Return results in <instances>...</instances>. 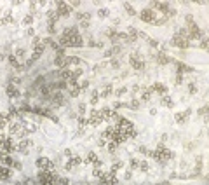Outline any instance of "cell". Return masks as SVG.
<instances>
[{
    "mask_svg": "<svg viewBox=\"0 0 209 185\" xmlns=\"http://www.w3.org/2000/svg\"><path fill=\"white\" fill-rule=\"evenodd\" d=\"M171 44H173L174 47L187 49V47L190 45V40H188L187 37H181V35H174V37H173V40H171Z\"/></svg>",
    "mask_w": 209,
    "mask_h": 185,
    "instance_id": "1",
    "label": "cell"
},
{
    "mask_svg": "<svg viewBox=\"0 0 209 185\" xmlns=\"http://www.w3.org/2000/svg\"><path fill=\"white\" fill-rule=\"evenodd\" d=\"M129 61H131V66H133L134 70H143V66H145V61H143V58H141V56H140L138 52L131 54Z\"/></svg>",
    "mask_w": 209,
    "mask_h": 185,
    "instance_id": "2",
    "label": "cell"
},
{
    "mask_svg": "<svg viewBox=\"0 0 209 185\" xmlns=\"http://www.w3.org/2000/svg\"><path fill=\"white\" fill-rule=\"evenodd\" d=\"M56 12L59 16H68L72 12V5L66 2H56Z\"/></svg>",
    "mask_w": 209,
    "mask_h": 185,
    "instance_id": "3",
    "label": "cell"
},
{
    "mask_svg": "<svg viewBox=\"0 0 209 185\" xmlns=\"http://www.w3.org/2000/svg\"><path fill=\"white\" fill-rule=\"evenodd\" d=\"M140 19H143L145 23H155V10L152 9H143L140 12Z\"/></svg>",
    "mask_w": 209,
    "mask_h": 185,
    "instance_id": "4",
    "label": "cell"
},
{
    "mask_svg": "<svg viewBox=\"0 0 209 185\" xmlns=\"http://www.w3.org/2000/svg\"><path fill=\"white\" fill-rule=\"evenodd\" d=\"M150 5H152V7H150L152 10H153V9L162 10V12H167V10H169V3H167V2H152Z\"/></svg>",
    "mask_w": 209,
    "mask_h": 185,
    "instance_id": "5",
    "label": "cell"
},
{
    "mask_svg": "<svg viewBox=\"0 0 209 185\" xmlns=\"http://www.w3.org/2000/svg\"><path fill=\"white\" fill-rule=\"evenodd\" d=\"M68 91H70V96L72 98H77L80 94V87L77 82H68Z\"/></svg>",
    "mask_w": 209,
    "mask_h": 185,
    "instance_id": "6",
    "label": "cell"
},
{
    "mask_svg": "<svg viewBox=\"0 0 209 185\" xmlns=\"http://www.w3.org/2000/svg\"><path fill=\"white\" fill-rule=\"evenodd\" d=\"M150 91H152V93H159V94H166V93H167V87H166L164 84H160V82H155V84L150 87Z\"/></svg>",
    "mask_w": 209,
    "mask_h": 185,
    "instance_id": "7",
    "label": "cell"
},
{
    "mask_svg": "<svg viewBox=\"0 0 209 185\" xmlns=\"http://www.w3.org/2000/svg\"><path fill=\"white\" fill-rule=\"evenodd\" d=\"M103 119H105V117H103L101 110H99V112H96V110H94V112H91V119H89V122H91V124H99Z\"/></svg>",
    "mask_w": 209,
    "mask_h": 185,
    "instance_id": "8",
    "label": "cell"
},
{
    "mask_svg": "<svg viewBox=\"0 0 209 185\" xmlns=\"http://www.w3.org/2000/svg\"><path fill=\"white\" fill-rule=\"evenodd\" d=\"M54 65H56L58 68H65V66H66V56H65V54H56Z\"/></svg>",
    "mask_w": 209,
    "mask_h": 185,
    "instance_id": "9",
    "label": "cell"
},
{
    "mask_svg": "<svg viewBox=\"0 0 209 185\" xmlns=\"http://www.w3.org/2000/svg\"><path fill=\"white\" fill-rule=\"evenodd\" d=\"M84 45V38L80 35H75L73 38H70V47H82Z\"/></svg>",
    "mask_w": 209,
    "mask_h": 185,
    "instance_id": "10",
    "label": "cell"
},
{
    "mask_svg": "<svg viewBox=\"0 0 209 185\" xmlns=\"http://www.w3.org/2000/svg\"><path fill=\"white\" fill-rule=\"evenodd\" d=\"M30 145H33V142L31 140H23L21 143H19V147H16L19 152H23V154H26L28 152V149H30Z\"/></svg>",
    "mask_w": 209,
    "mask_h": 185,
    "instance_id": "11",
    "label": "cell"
},
{
    "mask_svg": "<svg viewBox=\"0 0 209 185\" xmlns=\"http://www.w3.org/2000/svg\"><path fill=\"white\" fill-rule=\"evenodd\" d=\"M7 96H9V98H17V96H19V89H17L16 86L9 84V86H7Z\"/></svg>",
    "mask_w": 209,
    "mask_h": 185,
    "instance_id": "12",
    "label": "cell"
},
{
    "mask_svg": "<svg viewBox=\"0 0 209 185\" xmlns=\"http://www.w3.org/2000/svg\"><path fill=\"white\" fill-rule=\"evenodd\" d=\"M190 114H192V110H187V112H183V114H181V112H180V114H176V115H174V117H176V122H178V124L187 122V117H188Z\"/></svg>",
    "mask_w": 209,
    "mask_h": 185,
    "instance_id": "13",
    "label": "cell"
},
{
    "mask_svg": "<svg viewBox=\"0 0 209 185\" xmlns=\"http://www.w3.org/2000/svg\"><path fill=\"white\" fill-rule=\"evenodd\" d=\"M80 163H82V159H80V157H77V156H75V157H72V159H70V161H68V163H66V166H65V168H66V170H68V171H70V170H72V168H75V166H77V164H80Z\"/></svg>",
    "mask_w": 209,
    "mask_h": 185,
    "instance_id": "14",
    "label": "cell"
},
{
    "mask_svg": "<svg viewBox=\"0 0 209 185\" xmlns=\"http://www.w3.org/2000/svg\"><path fill=\"white\" fill-rule=\"evenodd\" d=\"M157 61H159L160 65H167V63L171 61V58H169L167 54H164V52H162V54H159V56H157Z\"/></svg>",
    "mask_w": 209,
    "mask_h": 185,
    "instance_id": "15",
    "label": "cell"
},
{
    "mask_svg": "<svg viewBox=\"0 0 209 185\" xmlns=\"http://www.w3.org/2000/svg\"><path fill=\"white\" fill-rule=\"evenodd\" d=\"M176 68H178L180 75H183V72H192V68H190V66H187L185 63H178V65H176Z\"/></svg>",
    "mask_w": 209,
    "mask_h": 185,
    "instance_id": "16",
    "label": "cell"
},
{
    "mask_svg": "<svg viewBox=\"0 0 209 185\" xmlns=\"http://www.w3.org/2000/svg\"><path fill=\"white\" fill-rule=\"evenodd\" d=\"M106 37H108V38H112V40H117V38H119V31H115V30L108 28V30H106Z\"/></svg>",
    "mask_w": 209,
    "mask_h": 185,
    "instance_id": "17",
    "label": "cell"
},
{
    "mask_svg": "<svg viewBox=\"0 0 209 185\" xmlns=\"http://www.w3.org/2000/svg\"><path fill=\"white\" fill-rule=\"evenodd\" d=\"M66 65H80V58H77V56H68V58H66Z\"/></svg>",
    "mask_w": 209,
    "mask_h": 185,
    "instance_id": "18",
    "label": "cell"
},
{
    "mask_svg": "<svg viewBox=\"0 0 209 185\" xmlns=\"http://www.w3.org/2000/svg\"><path fill=\"white\" fill-rule=\"evenodd\" d=\"M160 103H162L164 107H169V108H171V107L174 105V103H173V100H171L169 96H162V100H160Z\"/></svg>",
    "mask_w": 209,
    "mask_h": 185,
    "instance_id": "19",
    "label": "cell"
},
{
    "mask_svg": "<svg viewBox=\"0 0 209 185\" xmlns=\"http://www.w3.org/2000/svg\"><path fill=\"white\" fill-rule=\"evenodd\" d=\"M117 52H120V47H119V45H113L112 49H108V51L105 52V56H113V54H117Z\"/></svg>",
    "mask_w": 209,
    "mask_h": 185,
    "instance_id": "20",
    "label": "cell"
},
{
    "mask_svg": "<svg viewBox=\"0 0 209 185\" xmlns=\"http://www.w3.org/2000/svg\"><path fill=\"white\" fill-rule=\"evenodd\" d=\"M70 75H72V72H70V70H66V68H63V70H61V73H59V77H61L63 80H70Z\"/></svg>",
    "mask_w": 209,
    "mask_h": 185,
    "instance_id": "21",
    "label": "cell"
},
{
    "mask_svg": "<svg viewBox=\"0 0 209 185\" xmlns=\"http://www.w3.org/2000/svg\"><path fill=\"white\" fill-rule=\"evenodd\" d=\"M85 163L96 164V163H98V159H96V154H94V152H89V156H87V161H85Z\"/></svg>",
    "mask_w": 209,
    "mask_h": 185,
    "instance_id": "22",
    "label": "cell"
},
{
    "mask_svg": "<svg viewBox=\"0 0 209 185\" xmlns=\"http://www.w3.org/2000/svg\"><path fill=\"white\" fill-rule=\"evenodd\" d=\"M9 65L17 68V66H19V63H17V58H16V56H9Z\"/></svg>",
    "mask_w": 209,
    "mask_h": 185,
    "instance_id": "23",
    "label": "cell"
},
{
    "mask_svg": "<svg viewBox=\"0 0 209 185\" xmlns=\"http://www.w3.org/2000/svg\"><path fill=\"white\" fill-rule=\"evenodd\" d=\"M124 7H126V10H127L131 16H134V14H136V10L133 9V5H131V3H127V2H126V3H124Z\"/></svg>",
    "mask_w": 209,
    "mask_h": 185,
    "instance_id": "24",
    "label": "cell"
},
{
    "mask_svg": "<svg viewBox=\"0 0 209 185\" xmlns=\"http://www.w3.org/2000/svg\"><path fill=\"white\" fill-rule=\"evenodd\" d=\"M117 145H119L117 142L110 140V143H108V150H110V152H115V150H117Z\"/></svg>",
    "mask_w": 209,
    "mask_h": 185,
    "instance_id": "25",
    "label": "cell"
},
{
    "mask_svg": "<svg viewBox=\"0 0 209 185\" xmlns=\"http://www.w3.org/2000/svg\"><path fill=\"white\" fill-rule=\"evenodd\" d=\"M31 23H33V16H31V14L24 16V19H23V24H31Z\"/></svg>",
    "mask_w": 209,
    "mask_h": 185,
    "instance_id": "26",
    "label": "cell"
},
{
    "mask_svg": "<svg viewBox=\"0 0 209 185\" xmlns=\"http://www.w3.org/2000/svg\"><path fill=\"white\" fill-rule=\"evenodd\" d=\"M138 168H140L141 171H148V163H147V161H141V163L138 164Z\"/></svg>",
    "mask_w": 209,
    "mask_h": 185,
    "instance_id": "27",
    "label": "cell"
},
{
    "mask_svg": "<svg viewBox=\"0 0 209 185\" xmlns=\"http://www.w3.org/2000/svg\"><path fill=\"white\" fill-rule=\"evenodd\" d=\"M110 93H112V86H106V87H105V91L101 93V96H105V98H108V96H110Z\"/></svg>",
    "mask_w": 209,
    "mask_h": 185,
    "instance_id": "28",
    "label": "cell"
},
{
    "mask_svg": "<svg viewBox=\"0 0 209 185\" xmlns=\"http://www.w3.org/2000/svg\"><path fill=\"white\" fill-rule=\"evenodd\" d=\"M129 107H131V108H133V110H138V108H140V101H138V100H133V101H131V105H129Z\"/></svg>",
    "mask_w": 209,
    "mask_h": 185,
    "instance_id": "29",
    "label": "cell"
},
{
    "mask_svg": "<svg viewBox=\"0 0 209 185\" xmlns=\"http://www.w3.org/2000/svg\"><path fill=\"white\" fill-rule=\"evenodd\" d=\"M188 93H190V94H195V93H197V86H195V84H190V86H188Z\"/></svg>",
    "mask_w": 209,
    "mask_h": 185,
    "instance_id": "30",
    "label": "cell"
},
{
    "mask_svg": "<svg viewBox=\"0 0 209 185\" xmlns=\"http://www.w3.org/2000/svg\"><path fill=\"white\" fill-rule=\"evenodd\" d=\"M92 175H94V177H96V178H101V177H103V175H105V173H103V171H101V170H98V168H96V170H94V171H92Z\"/></svg>",
    "mask_w": 209,
    "mask_h": 185,
    "instance_id": "31",
    "label": "cell"
},
{
    "mask_svg": "<svg viewBox=\"0 0 209 185\" xmlns=\"http://www.w3.org/2000/svg\"><path fill=\"white\" fill-rule=\"evenodd\" d=\"M185 21H187V24H188V26H190V24H194V16H192V14H188V16L185 17Z\"/></svg>",
    "mask_w": 209,
    "mask_h": 185,
    "instance_id": "32",
    "label": "cell"
},
{
    "mask_svg": "<svg viewBox=\"0 0 209 185\" xmlns=\"http://www.w3.org/2000/svg\"><path fill=\"white\" fill-rule=\"evenodd\" d=\"M98 98H99V96H98V93L94 91V93H92V98H91V103H92V105H96V103H98Z\"/></svg>",
    "mask_w": 209,
    "mask_h": 185,
    "instance_id": "33",
    "label": "cell"
},
{
    "mask_svg": "<svg viewBox=\"0 0 209 185\" xmlns=\"http://www.w3.org/2000/svg\"><path fill=\"white\" fill-rule=\"evenodd\" d=\"M58 184L59 185H70V180H68V178H58Z\"/></svg>",
    "mask_w": 209,
    "mask_h": 185,
    "instance_id": "34",
    "label": "cell"
},
{
    "mask_svg": "<svg viewBox=\"0 0 209 185\" xmlns=\"http://www.w3.org/2000/svg\"><path fill=\"white\" fill-rule=\"evenodd\" d=\"M201 47H202V49H204V51H206V49H208V38H206V37H204V38H202V40H201Z\"/></svg>",
    "mask_w": 209,
    "mask_h": 185,
    "instance_id": "35",
    "label": "cell"
},
{
    "mask_svg": "<svg viewBox=\"0 0 209 185\" xmlns=\"http://www.w3.org/2000/svg\"><path fill=\"white\" fill-rule=\"evenodd\" d=\"M98 16H101V17H106V16H108V10H106V9H101V10L98 12Z\"/></svg>",
    "mask_w": 209,
    "mask_h": 185,
    "instance_id": "36",
    "label": "cell"
},
{
    "mask_svg": "<svg viewBox=\"0 0 209 185\" xmlns=\"http://www.w3.org/2000/svg\"><path fill=\"white\" fill-rule=\"evenodd\" d=\"M78 87H80V91H82V89L89 87V82H87V80H84V82H80V86H78Z\"/></svg>",
    "mask_w": 209,
    "mask_h": 185,
    "instance_id": "37",
    "label": "cell"
},
{
    "mask_svg": "<svg viewBox=\"0 0 209 185\" xmlns=\"http://www.w3.org/2000/svg\"><path fill=\"white\" fill-rule=\"evenodd\" d=\"M5 122H7V121L3 119V115H0V131L3 129V126H5Z\"/></svg>",
    "mask_w": 209,
    "mask_h": 185,
    "instance_id": "38",
    "label": "cell"
},
{
    "mask_svg": "<svg viewBox=\"0 0 209 185\" xmlns=\"http://www.w3.org/2000/svg\"><path fill=\"white\" fill-rule=\"evenodd\" d=\"M148 44H150L152 47H157V45H159V42H157V40H152V38H148Z\"/></svg>",
    "mask_w": 209,
    "mask_h": 185,
    "instance_id": "39",
    "label": "cell"
},
{
    "mask_svg": "<svg viewBox=\"0 0 209 185\" xmlns=\"http://www.w3.org/2000/svg\"><path fill=\"white\" fill-rule=\"evenodd\" d=\"M14 56H16V58H17V56H19V58H21V56H24V51H23V49H17V51H16V54H14Z\"/></svg>",
    "mask_w": 209,
    "mask_h": 185,
    "instance_id": "40",
    "label": "cell"
},
{
    "mask_svg": "<svg viewBox=\"0 0 209 185\" xmlns=\"http://www.w3.org/2000/svg\"><path fill=\"white\" fill-rule=\"evenodd\" d=\"M138 164H140L138 159H133V161H131V168H138Z\"/></svg>",
    "mask_w": 209,
    "mask_h": 185,
    "instance_id": "41",
    "label": "cell"
},
{
    "mask_svg": "<svg viewBox=\"0 0 209 185\" xmlns=\"http://www.w3.org/2000/svg\"><path fill=\"white\" fill-rule=\"evenodd\" d=\"M112 66H113V68H119V66H120V63H119L117 59H112Z\"/></svg>",
    "mask_w": 209,
    "mask_h": 185,
    "instance_id": "42",
    "label": "cell"
},
{
    "mask_svg": "<svg viewBox=\"0 0 209 185\" xmlns=\"http://www.w3.org/2000/svg\"><path fill=\"white\" fill-rule=\"evenodd\" d=\"M199 114H201V115H206V114H208V107H202V108L199 110Z\"/></svg>",
    "mask_w": 209,
    "mask_h": 185,
    "instance_id": "43",
    "label": "cell"
},
{
    "mask_svg": "<svg viewBox=\"0 0 209 185\" xmlns=\"http://www.w3.org/2000/svg\"><path fill=\"white\" fill-rule=\"evenodd\" d=\"M49 33H56V26L54 24H49Z\"/></svg>",
    "mask_w": 209,
    "mask_h": 185,
    "instance_id": "44",
    "label": "cell"
},
{
    "mask_svg": "<svg viewBox=\"0 0 209 185\" xmlns=\"http://www.w3.org/2000/svg\"><path fill=\"white\" fill-rule=\"evenodd\" d=\"M181 82H183V75H178L176 77V84H181Z\"/></svg>",
    "mask_w": 209,
    "mask_h": 185,
    "instance_id": "45",
    "label": "cell"
},
{
    "mask_svg": "<svg viewBox=\"0 0 209 185\" xmlns=\"http://www.w3.org/2000/svg\"><path fill=\"white\" fill-rule=\"evenodd\" d=\"M78 112L84 114V112H85V105H78Z\"/></svg>",
    "mask_w": 209,
    "mask_h": 185,
    "instance_id": "46",
    "label": "cell"
},
{
    "mask_svg": "<svg viewBox=\"0 0 209 185\" xmlns=\"http://www.w3.org/2000/svg\"><path fill=\"white\" fill-rule=\"evenodd\" d=\"M78 122H80V124H82V126H84V124H87V122H89V121H87V119H84V117H80V119H78Z\"/></svg>",
    "mask_w": 209,
    "mask_h": 185,
    "instance_id": "47",
    "label": "cell"
},
{
    "mask_svg": "<svg viewBox=\"0 0 209 185\" xmlns=\"http://www.w3.org/2000/svg\"><path fill=\"white\" fill-rule=\"evenodd\" d=\"M12 166H14L16 170H21V163H17V161H16V163H12Z\"/></svg>",
    "mask_w": 209,
    "mask_h": 185,
    "instance_id": "48",
    "label": "cell"
},
{
    "mask_svg": "<svg viewBox=\"0 0 209 185\" xmlns=\"http://www.w3.org/2000/svg\"><path fill=\"white\" fill-rule=\"evenodd\" d=\"M5 140H7V138H5V136H2V135H0V149H2V145H3V143H5Z\"/></svg>",
    "mask_w": 209,
    "mask_h": 185,
    "instance_id": "49",
    "label": "cell"
},
{
    "mask_svg": "<svg viewBox=\"0 0 209 185\" xmlns=\"http://www.w3.org/2000/svg\"><path fill=\"white\" fill-rule=\"evenodd\" d=\"M124 93H126V87H120V89L117 91V94H119V96H120V94H124Z\"/></svg>",
    "mask_w": 209,
    "mask_h": 185,
    "instance_id": "50",
    "label": "cell"
},
{
    "mask_svg": "<svg viewBox=\"0 0 209 185\" xmlns=\"http://www.w3.org/2000/svg\"><path fill=\"white\" fill-rule=\"evenodd\" d=\"M30 9H31V10H35V9H37V3H35V2H31V3H30Z\"/></svg>",
    "mask_w": 209,
    "mask_h": 185,
    "instance_id": "51",
    "label": "cell"
},
{
    "mask_svg": "<svg viewBox=\"0 0 209 185\" xmlns=\"http://www.w3.org/2000/svg\"><path fill=\"white\" fill-rule=\"evenodd\" d=\"M65 156H68V157H72V150H70V149H66V150H65Z\"/></svg>",
    "mask_w": 209,
    "mask_h": 185,
    "instance_id": "52",
    "label": "cell"
},
{
    "mask_svg": "<svg viewBox=\"0 0 209 185\" xmlns=\"http://www.w3.org/2000/svg\"><path fill=\"white\" fill-rule=\"evenodd\" d=\"M131 177H133V175H131V171H126V180H129Z\"/></svg>",
    "mask_w": 209,
    "mask_h": 185,
    "instance_id": "53",
    "label": "cell"
},
{
    "mask_svg": "<svg viewBox=\"0 0 209 185\" xmlns=\"http://www.w3.org/2000/svg\"><path fill=\"white\" fill-rule=\"evenodd\" d=\"M14 185H24V184H21V182H17V184H14Z\"/></svg>",
    "mask_w": 209,
    "mask_h": 185,
    "instance_id": "54",
    "label": "cell"
},
{
    "mask_svg": "<svg viewBox=\"0 0 209 185\" xmlns=\"http://www.w3.org/2000/svg\"><path fill=\"white\" fill-rule=\"evenodd\" d=\"M159 185H169V184H159Z\"/></svg>",
    "mask_w": 209,
    "mask_h": 185,
    "instance_id": "55",
    "label": "cell"
}]
</instances>
